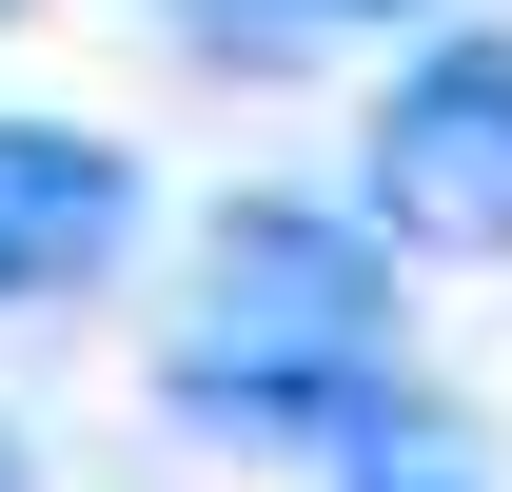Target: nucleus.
<instances>
[{
  "label": "nucleus",
  "instance_id": "1",
  "mask_svg": "<svg viewBox=\"0 0 512 492\" xmlns=\"http://www.w3.org/2000/svg\"><path fill=\"white\" fill-rule=\"evenodd\" d=\"M394 276H414V256H375L355 197H217V217H197V296H178V335H158L178 433H217V453H316L355 394H394V335H414Z\"/></svg>",
  "mask_w": 512,
  "mask_h": 492
},
{
  "label": "nucleus",
  "instance_id": "2",
  "mask_svg": "<svg viewBox=\"0 0 512 492\" xmlns=\"http://www.w3.org/2000/svg\"><path fill=\"white\" fill-rule=\"evenodd\" d=\"M355 217H375V256L512 276V20H434L414 60H375V99H355Z\"/></svg>",
  "mask_w": 512,
  "mask_h": 492
},
{
  "label": "nucleus",
  "instance_id": "3",
  "mask_svg": "<svg viewBox=\"0 0 512 492\" xmlns=\"http://www.w3.org/2000/svg\"><path fill=\"white\" fill-rule=\"evenodd\" d=\"M119 256H138V138H99V119H0V315L99 296Z\"/></svg>",
  "mask_w": 512,
  "mask_h": 492
},
{
  "label": "nucleus",
  "instance_id": "4",
  "mask_svg": "<svg viewBox=\"0 0 512 492\" xmlns=\"http://www.w3.org/2000/svg\"><path fill=\"white\" fill-rule=\"evenodd\" d=\"M316 473H335V492H493V433L394 374V394H355V414L316 433Z\"/></svg>",
  "mask_w": 512,
  "mask_h": 492
},
{
  "label": "nucleus",
  "instance_id": "5",
  "mask_svg": "<svg viewBox=\"0 0 512 492\" xmlns=\"http://www.w3.org/2000/svg\"><path fill=\"white\" fill-rule=\"evenodd\" d=\"M394 20H434V0H256L217 40H237V60H316V40H394Z\"/></svg>",
  "mask_w": 512,
  "mask_h": 492
},
{
  "label": "nucleus",
  "instance_id": "6",
  "mask_svg": "<svg viewBox=\"0 0 512 492\" xmlns=\"http://www.w3.org/2000/svg\"><path fill=\"white\" fill-rule=\"evenodd\" d=\"M0 20H40V0H0Z\"/></svg>",
  "mask_w": 512,
  "mask_h": 492
},
{
  "label": "nucleus",
  "instance_id": "7",
  "mask_svg": "<svg viewBox=\"0 0 512 492\" xmlns=\"http://www.w3.org/2000/svg\"><path fill=\"white\" fill-rule=\"evenodd\" d=\"M0 492H20V453H0Z\"/></svg>",
  "mask_w": 512,
  "mask_h": 492
}]
</instances>
